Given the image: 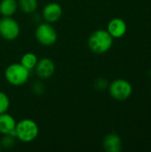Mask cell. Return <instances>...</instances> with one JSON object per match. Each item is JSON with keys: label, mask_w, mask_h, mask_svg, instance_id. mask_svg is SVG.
Returning a JSON list of instances; mask_svg holds the SVG:
<instances>
[{"label": "cell", "mask_w": 151, "mask_h": 152, "mask_svg": "<svg viewBox=\"0 0 151 152\" xmlns=\"http://www.w3.org/2000/svg\"><path fill=\"white\" fill-rule=\"evenodd\" d=\"M113 45V37L106 29L95 30L88 39V45L92 52L102 54L108 52Z\"/></svg>", "instance_id": "obj_1"}, {"label": "cell", "mask_w": 151, "mask_h": 152, "mask_svg": "<svg viewBox=\"0 0 151 152\" xmlns=\"http://www.w3.org/2000/svg\"><path fill=\"white\" fill-rule=\"evenodd\" d=\"M16 138L23 142H30L34 141L39 133L37 124L31 119H23L16 124L15 126Z\"/></svg>", "instance_id": "obj_2"}, {"label": "cell", "mask_w": 151, "mask_h": 152, "mask_svg": "<svg viewBox=\"0 0 151 152\" xmlns=\"http://www.w3.org/2000/svg\"><path fill=\"white\" fill-rule=\"evenodd\" d=\"M4 77L9 84L18 86L28 81L29 70L20 63H13L6 68Z\"/></svg>", "instance_id": "obj_3"}, {"label": "cell", "mask_w": 151, "mask_h": 152, "mask_svg": "<svg viewBox=\"0 0 151 152\" xmlns=\"http://www.w3.org/2000/svg\"><path fill=\"white\" fill-rule=\"evenodd\" d=\"M109 91L112 98L117 101H125L133 94L131 83L125 79L118 78L114 80L109 86Z\"/></svg>", "instance_id": "obj_4"}, {"label": "cell", "mask_w": 151, "mask_h": 152, "mask_svg": "<svg viewBox=\"0 0 151 152\" xmlns=\"http://www.w3.org/2000/svg\"><path fill=\"white\" fill-rule=\"evenodd\" d=\"M36 38L45 46L53 45L57 40V32L55 28L49 23H41L36 29Z\"/></svg>", "instance_id": "obj_5"}, {"label": "cell", "mask_w": 151, "mask_h": 152, "mask_svg": "<svg viewBox=\"0 0 151 152\" xmlns=\"http://www.w3.org/2000/svg\"><path fill=\"white\" fill-rule=\"evenodd\" d=\"M20 34L18 22L11 17H4L0 20V35L5 40H14Z\"/></svg>", "instance_id": "obj_6"}, {"label": "cell", "mask_w": 151, "mask_h": 152, "mask_svg": "<svg viewBox=\"0 0 151 152\" xmlns=\"http://www.w3.org/2000/svg\"><path fill=\"white\" fill-rule=\"evenodd\" d=\"M35 68L37 76L42 79L49 78L53 76L55 70V65L49 58H43L38 61Z\"/></svg>", "instance_id": "obj_7"}, {"label": "cell", "mask_w": 151, "mask_h": 152, "mask_svg": "<svg viewBox=\"0 0 151 152\" xmlns=\"http://www.w3.org/2000/svg\"><path fill=\"white\" fill-rule=\"evenodd\" d=\"M107 30L113 38H120L126 33L127 25L124 20L120 18H115L109 22Z\"/></svg>", "instance_id": "obj_8"}, {"label": "cell", "mask_w": 151, "mask_h": 152, "mask_svg": "<svg viewBox=\"0 0 151 152\" xmlns=\"http://www.w3.org/2000/svg\"><path fill=\"white\" fill-rule=\"evenodd\" d=\"M62 14L61 6L57 3H49L43 10V18L47 22L57 21Z\"/></svg>", "instance_id": "obj_9"}, {"label": "cell", "mask_w": 151, "mask_h": 152, "mask_svg": "<svg viewBox=\"0 0 151 152\" xmlns=\"http://www.w3.org/2000/svg\"><path fill=\"white\" fill-rule=\"evenodd\" d=\"M103 148L108 152H119L122 150V140L115 133L109 134L103 139Z\"/></svg>", "instance_id": "obj_10"}, {"label": "cell", "mask_w": 151, "mask_h": 152, "mask_svg": "<svg viewBox=\"0 0 151 152\" xmlns=\"http://www.w3.org/2000/svg\"><path fill=\"white\" fill-rule=\"evenodd\" d=\"M16 121L10 114H0V133L3 134H9L15 129Z\"/></svg>", "instance_id": "obj_11"}, {"label": "cell", "mask_w": 151, "mask_h": 152, "mask_svg": "<svg viewBox=\"0 0 151 152\" xmlns=\"http://www.w3.org/2000/svg\"><path fill=\"white\" fill-rule=\"evenodd\" d=\"M18 8V3L16 0H2L0 2V13L5 17H11L13 15Z\"/></svg>", "instance_id": "obj_12"}, {"label": "cell", "mask_w": 151, "mask_h": 152, "mask_svg": "<svg viewBox=\"0 0 151 152\" xmlns=\"http://www.w3.org/2000/svg\"><path fill=\"white\" fill-rule=\"evenodd\" d=\"M37 61H38L37 56L33 53H27L20 59V64H22L28 70L33 69L36 67Z\"/></svg>", "instance_id": "obj_13"}, {"label": "cell", "mask_w": 151, "mask_h": 152, "mask_svg": "<svg viewBox=\"0 0 151 152\" xmlns=\"http://www.w3.org/2000/svg\"><path fill=\"white\" fill-rule=\"evenodd\" d=\"M18 5L25 13H32L37 8V0H19Z\"/></svg>", "instance_id": "obj_14"}, {"label": "cell", "mask_w": 151, "mask_h": 152, "mask_svg": "<svg viewBox=\"0 0 151 152\" xmlns=\"http://www.w3.org/2000/svg\"><path fill=\"white\" fill-rule=\"evenodd\" d=\"M15 144V137L11 134H4V136L1 139L0 146L4 149H11Z\"/></svg>", "instance_id": "obj_15"}, {"label": "cell", "mask_w": 151, "mask_h": 152, "mask_svg": "<svg viewBox=\"0 0 151 152\" xmlns=\"http://www.w3.org/2000/svg\"><path fill=\"white\" fill-rule=\"evenodd\" d=\"M10 106V100L8 96L3 93L0 92V114H3L7 111Z\"/></svg>", "instance_id": "obj_16"}, {"label": "cell", "mask_w": 151, "mask_h": 152, "mask_svg": "<svg viewBox=\"0 0 151 152\" xmlns=\"http://www.w3.org/2000/svg\"><path fill=\"white\" fill-rule=\"evenodd\" d=\"M96 89L98 90H104L107 88L108 86V82L106 79H103V78H99L95 81V84H94Z\"/></svg>", "instance_id": "obj_17"}, {"label": "cell", "mask_w": 151, "mask_h": 152, "mask_svg": "<svg viewBox=\"0 0 151 152\" xmlns=\"http://www.w3.org/2000/svg\"><path fill=\"white\" fill-rule=\"evenodd\" d=\"M44 86H43V84L38 83V82L34 83V85L32 86V89L35 92V94H41L44 92Z\"/></svg>", "instance_id": "obj_18"}, {"label": "cell", "mask_w": 151, "mask_h": 152, "mask_svg": "<svg viewBox=\"0 0 151 152\" xmlns=\"http://www.w3.org/2000/svg\"><path fill=\"white\" fill-rule=\"evenodd\" d=\"M150 77H151V70H150Z\"/></svg>", "instance_id": "obj_19"}, {"label": "cell", "mask_w": 151, "mask_h": 152, "mask_svg": "<svg viewBox=\"0 0 151 152\" xmlns=\"http://www.w3.org/2000/svg\"><path fill=\"white\" fill-rule=\"evenodd\" d=\"M0 151H1V146H0Z\"/></svg>", "instance_id": "obj_20"}]
</instances>
